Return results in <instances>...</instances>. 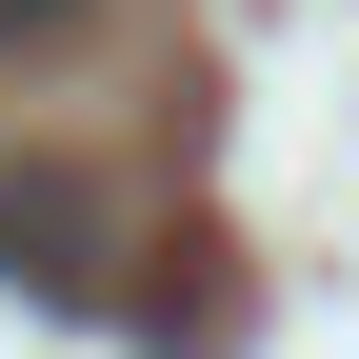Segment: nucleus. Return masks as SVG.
Instances as JSON below:
<instances>
[{"mask_svg": "<svg viewBox=\"0 0 359 359\" xmlns=\"http://www.w3.org/2000/svg\"><path fill=\"white\" fill-rule=\"evenodd\" d=\"M0 259H20L40 299H80L100 280V200H80V180H0Z\"/></svg>", "mask_w": 359, "mask_h": 359, "instance_id": "f257e3e1", "label": "nucleus"}, {"mask_svg": "<svg viewBox=\"0 0 359 359\" xmlns=\"http://www.w3.org/2000/svg\"><path fill=\"white\" fill-rule=\"evenodd\" d=\"M100 0H0V60H40V40H80Z\"/></svg>", "mask_w": 359, "mask_h": 359, "instance_id": "f03ea898", "label": "nucleus"}]
</instances>
